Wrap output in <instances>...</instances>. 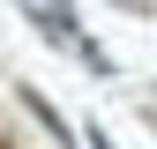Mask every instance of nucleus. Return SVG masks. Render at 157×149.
<instances>
[{"label":"nucleus","instance_id":"obj_1","mask_svg":"<svg viewBox=\"0 0 157 149\" xmlns=\"http://www.w3.org/2000/svg\"><path fill=\"white\" fill-rule=\"evenodd\" d=\"M90 149H112V142H105V134H90Z\"/></svg>","mask_w":157,"mask_h":149}]
</instances>
